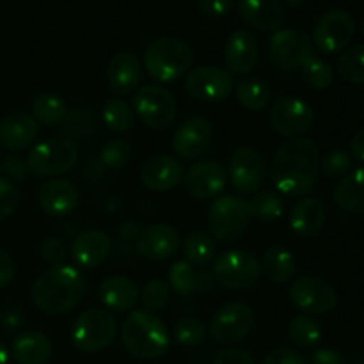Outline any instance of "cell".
I'll return each instance as SVG.
<instances>
[{"label":"cell","instance_id":"cell-1","mask_svg":"<svg viewBox=\"0 0 364 364\" xmlns=\"http://www.w3.org/2000/svg\"><path fill=\"white\" fill-rule=\"evenodd\" d=\"M318 146L304 137L290 139L276 149L270 162V178L277 191L290 198L308 194L320 173Z\"/></svg>","mask_w":364,"mask_h":364},{"label":"cell","instance_id":"cell-2","mask_svg":"<svg viewBox=\"0 0 364 364\" xmlns=\"http://www.w3.org/2000/svg\"><path fill=\"white\" fill-rule=\"evenodd\" d=\"M84 295L82 274L71 265L45 270L32 284L31 297L36 308L46 315H64L77 308Z\"/></svg>","mask_w":364,"mask_h":364},{"label":"cell","instance_id":"cell-3","mask_svg":"<svg viewBox=\"0 0 364 364\" xmlns=\"http://www.w3.org/2000/svg\"><path fill=\"white\" fill-rule=\"evenodd\" d=\"M121 343L124 350L139 359L162 358L169 348L167 327L155 313L130 311L121 323Z\"/></svg>","mask_w":364,"mask_h":364},{"label":"cell","instance_id":"cell-4","mask_svg":"<svg viewBox=\"0 0 364 364\" xmlns=\"http://www.w3.org/2000/svg\"><path fill=\"white\" fill-rule=\"evenodd\" d=\"M194 53L185 41L178 38H160L146 48L142 63L153 80L171 84L191 71Z\"/></svg>","mask_w":364,"mask_h":364},{"label":"cell","instance_id":"cell-5","mask_svg":"<svg viewBox=\"0 0 364 364\" xmlns=\"http://www.w3.org/2000/svg\"><path fill=\"white\" fill-rule=\"evenodd\" d=\"M116 334L117 323L110 311L91 308L75 320L71 327V343L82 354H96L110 347Z\"/></svg>","mask_w":364,"mask_h":364},{"label":"cell","instance_id":"cell-6","mask_svg":"<svg viewBox=\"0 0 364 364\" xmlns=\"http://www.w3.org/2000/svg\"><path fill=\"white\" fill-rule=\"evenodd\" d=\"M78 148L64 137L46 139L36 144L25 159L27 173L38 178H53L77 166Z\"/></svg>","mask_w":364,"mask_h":364},{"label":"cell","instance_id":"cell-7","mask_svg":"<svg viewBox=\"0 0 364 364\" xmlns=\"http://www.w3.org/2000/svg\"><path fill=\"white\" fill-rule=\"evenodd\" d=\"M251 223L249 203L238 196L226 194L215 198L210 206V235L223 244L238 240Z\"/></svg>","mask_w":364,"mask_h":364},{"label":"cell","instance_id":"cell-8","mask_svg":"<svg viewBox=\"0 0 364 364\" xmlns=\"http://www.w3.org/2000/svg\"><path fill=\"white\" fill-rule=\"evenodd\" d=\"M311 38L302 28H279L269 41V63L279 73H291L313 57Z\"/></svg>","mask_w":364,"mask_h":364},{"label":"cell","instance_id":"cell-9","mask_svg":"<svg viewBox=\"0 0 364 364\" xmlns=\"http://www.w3.org/2000/svg\"><path fill=\"white\" fill-rule=\"evenodd\" d=\"M213 279L228 290H245L258 283L262 267L252 252L235 249L226 251L213 263Z\"/></svg>","mask_w":364,"mask_h":364},{"label":"cell","instance_id":"cell-10","mask_svg":"<svg viewBox=\"0 0 364 364\" xmlns=\"http://www.w3.org/2000/svg\"><path fill=\"white\" fill-rule=\"evenodd\" d=\"M134 112L146 127L166 130L174 123L178 114L176 100L162 85H144L134 98Z\"/></svg>","mask_w":364,"mask_h":364},{"label":"cell","instance_id":"cell-11","mask_svg":"<svg viewBox=\"0 0 364 364\" xmlns=\"http://www.w3.org/2000/svg\"><path fill=\"white\" fill-rule=\"evenodd\" d=\"M235 77L219 66L192 68L185 77V91L203 103L224 102L235 91Z\"/></svg>","mask_w":364,"mask_h":364},{"label":"cell","instance_id":"cell-12","mask_svg":"<svg viewBox=\"0 0 364 364\" xmlns=\"http://www.w3.org/2000/svg\"><path fill=\"white\" fill-rule=\"evenodd\" d=\"M355 34V21L348 11L331 9L322 14L313 31V46L326 55L343 52Z\"/></svg>","mask_w":364,"mask_h":364},{"label":"cell","instance_id":"cell-13","mask_svg":"<svg viewBox=\"0 0 364 364\" xmlns=\"http://www.w3.org/2000/svg\"><path fill=\"white\" fill-rule=\"evenodd\" d=\"M290 301L304 315H326L338 306V294L327 281L315 276L299 277L291 283Z\"/></svg>","mask_w":364,"mask_h":364},{"label":"cell","instance_id":"cell-14","mask_svg":"<svg viewBox=\"0 0 364 364\" xmlns=\"http://www.w3.org/2000/svg\"><path fill=\"white\" fill-rule=\"evenodd\" d=\"M255 327V313L244 302L223 306L210 323V336L220 345H237L244 341Z\"/></svg>","mask_w":364,"mask_h":364},{"label":"cell","instance_id":"cell-15","mask_svg":"<svg viewBox=\"0 0 364 364\" xmlns=\"http://www.w3.org/2000/svg\"><path fill=\"white\" fill-rule=\"evenodd\" d=\"M269 123L276 134L288 139H297L311 128L313 109L304 100L283 96L270 107Z\"/></svg>","mask_w":364,"mask_h":364},{"label":"cell","instance_id":"cell-16","mask_svg":"<svg viewBox=\"0 0 364 364\" xmlns=\"http://www.w3.org/2000/svg\"><path fill=\"white\" fill-rule=\"evenodd\" d=\"M231 185L240 194H256L267 181V164L255 148H238L228 164Z\"/></svg>","mask_w":364,"mask_h":364},{"label":"cell","instance_id":"cell-17","mask_svg":"<svg viewBox=\"0 0 364 364\" xmlns=\"http://www.w3.org/2000/svg\"><path fill=\"white\" fill-rule=\"evenodd\" d=\"M213 142V124L206 117L194 116L178 127L173 137V149L178 159L196 160L205 155Z\"/></svg>","mask_w":364,"mask_h":364},{"label":"cell","instance_id":"cell-18","mask_svg":"<svg viewBox=\"0 0 364 364\" xmlns=\"http://www.w3.org/2000/svg\"><path fill=\"white\" fill-rule=\"evenodd\" d=\"M185 192L192 199L198 201H206V199H215L223 194L226 187V173L220 164L213 160H205L192 166L187 173L183 174Z\"/></svg>","mask_w":364,"mask_h":364},{"label":"cell","instance_id":"cell-19","mask_svg":"<svg viewBox=\"0 0 364 364\" xmlns=\"http://www.w3.org/2000/svg\"><path fill=\"white\" fill-rule=\"evenodd\" d=\"M139 255L151 262H166L181 247V237L169 224H153L144 228L137 240Z\"/></svg>","mask_w":364,"mask_h":364},{"label":"cell","instance_id":"cell-20","mask_svg":"<svg viewBox=\"0 0 364 364\" xmlns=\"http://www.w3.org/2000/svg\"><path fill=\"white\" fill-rule=\"evenodd\" d=\"M258 41L245 28L231 32L224 46V64L231 75H247L258 63Z\"/></svg>","mask_w":364,"mask_h":364},{"label":"cell","instance_id":"cell-21","mask_svg":"<svg viewBox=\"0 0 364 364\" xmlns=\"http://www.w3.org/2000/svg\"><path fill=\"white\" fill-rule=\"evenodd\" d=\"M80 201V192L71 181L53 178L43 183L38 192V203L43 212L50 217H66L73 212Z\"/></svg>","mask_w":364,"mask_h":364},{"label":"cell","instance_id":"cell-22","mask_svg":"<svg viewBox=\"0 0 364 364\" xmlns=\"http://www.w3.org/2000/svg\"><path fill=\"white\" fill-rule=\"evenodd\" d=\"M142 78V64L130 50L117 52L107 66V82L114 95L127 96L139 87Z\"/></svg>","mask_w":364,"mask_h":364},{"label":"cell","instance_id":"cell-23","mask_svg":"<svg viewBox=\"0 0 364 364\" xmlns=\"http://www.w3.org/2000/svg\"><path fill=\"white\" fill-rule=\"evenodd\" d=\"M110 249L112 242L105 231L87 230L78 235L71 244V258L80 269L92 270L109 258Z\"/></svg>","mask_w":364,"mask_h":364},{"label":"cell","instance_id":"cell-24","mask_svg":"<svg viewBox=\"0 0 364 364\" xmlns=\"http://www.w3.org/2000/svg\"><path fill=\"white\" fill-rule=\"evenodd\" d=\"M183 180V166L171 155H155L142 166L141 181L153 192H167Z\"/></svg>","mask_w":364,"mask_h":364},{"label":"cell","instance_id":"cell-25","mask_svg":"<svg viewBox=\"0 0 364 364\" xmlns=\"http://www.w3.org/2000/svg\"><path fill=\"white\" fill-rule=\"evenodd\" d=\"M238 16L262 32H277L283 27L284 11L279 0H238Z\"/></svg>","mask_w":364,"mask_h":364},{"label":"cell","instance_id":"cell-26","mask_svg":"<svg viewBox=\"0 0 364 364\" xmlns=\"http://www.w3.org/2000/svg\"><path fill=\"white\" fill-rule=\"evenodd\" d=\"M39 127L32 116L25 112H11L0 121V146L7 151H21L34 144Z\"/></svg>","mask_w":364,"mask_h":364},{"label":"cell","instance_id":"cell-27","mask_svg":"<svg viewBox=\"0 0 364 364\" xmlns=\"http://www.w3.org/2000/svg\"><path fill=\"white\" fill-rule=\"evenodd\" d=\"M98 297L107 308V311L128 313L137 304L139 288L128 277L112 276L100 283Z\"/></svg>","mask_w":364,"mask_h":364},{"label":"cell","instance_id":"cell-28","mask_svg":"<svg viewBox=\"0 0 364 364\" xmlns=\"http://www.w3.org/2000/svg\"><path fill=\"white\" fill-rule=\"evenodd\" d=\"M326 206L315 198H302L290 212V226L297 237L313 238L326 226Z\"/></svg>","mask_w":364,"mask_h":364},{"label":"cell","instance_id":"cell-29","mask_svg":"<svg viewBox=\"0 0 364 364\" xmlns=\"http://www.w3.org/2000/svg\"><path fill=\"white\" fill-rule=\"evenodd\" d=\"M11 354L20 364H45L52 355V341L41 331H23L13 340Z\"/></svg>","mask_w":364,"mask_h":364},{"label":"cell","instance_id":"cell-30","mask_svg":"<svg viewBox=\"0 0 364 364\" xmlns=\"http://www.w3.org/2000/svg\"><path fill=\"white\" fill-rule=\"evenodd\" d=\"M334 203L354 215H364V167L352 171L341 178L340 183L334 187Z\"/></svg>","mask_w":364,"mask_h":364},{"label":"cell","instance_id":"cell-31","mask_svg":"<svg viewBox=\"0 0 364 364\" xmlns=\"http://www.w3.org/2000/svg\"><path fill=\"white\" fill-rule=\"evenodd\" d=\"M262 272L265 274L267 279L274 284H287L291 283L297 272V263L291 256L290 251L283 247H270L267 249L263 255L262 262Z\"/></svg>","mask_w":364,"mask_h":364},{"label":"cell","instance_id":"cell-32","mask_svg":"<svg viewBox=\"0 0 364 364\" xmlns=\"http://www.w3.org/2000/svg\"><path fill=\"white\" fill-rule=\"evenodd\" d=\"M215 238L208 231L196 230L188 233L181 242V252L185 256V262H188L191 265H208L215 258Z\"/></svg>","mask_w":364,"mask_h":364},{"label":"cell","instance_id":"cell-33","mask_svg":"<svg viewBox=\"0 0 364 364\" xmlns=\"http://www.w3.org/2000/svg\"><path fill=\"white\" fill-rule=\"evenodd\" d=\"M238 103L252 112H262L270 103V87L259 77H244L235 85Z\"/></svg>","mask_w":364,"mask_h":364},{"label":"cell","instance_id":"cell-34","mask_svg":"<svg viewBox=\"0 0 364 364\" xmlns=\"http://www.w3.org/2000/svg\"><path fill=\"white\" fill-rule=\"evenodd\" d=\"M68 112L70 110H68L66 102L53 92H43L32 103V117L36 123L43 127H59L64 123Z\"/></svg>","mask_w":364,"mask_h":364},{"label":"cell","instance_id":"cell-35","mask_svg":"<svg viewBox=\"0 0 364 364\" xmlns=\"http://www.w3.org/2000/svg\"><path fill=\"white\" fill-rule=\"evenodd\" d=\"M249 212H251V217L262 220V223H276L277 219L283 217L284 201L277 192H258L249 201Z\"/></svg>","mask_w":364,"mask_h":364},{"label":"cell","instance_id":"cell-36","mask_svg":"<svg viewBox=\"0 0 364 364\" xmlns=\"http://www.w3.org/2000/svg\"><path fill=\"white\" fill-rule=\"evenodd\" d=\"M96 128H98V119H96L91 109H75L68 112L60 132L68 135L64 139L73 142V139H84V141L91 139L95 135Z\"/></svg>","mask_w":364,"mask_h":364},{"label":"cell","instance_id":"cell-37","mask_svg":"<svg viewBox=\"0 0 364 364\" xmlns=\"http://www.w3.org/2000/svg\"><path fill=\"white\" fill-rule=\"evenodd\" d=\"M103 123L112 132H128L135 123V112L127 100L123 98H109L102 110Z\"/></svg>","mask_w":364,"mask_h":364},{"label":"cell","instance_id":"cell-38","mask_svg":"<svg viewBox=\"0 0 364 364\" xmlns=\"http://www.w3.org/2000/svg\"><path fill=\"white\" fill-rule=\"evenodd\" d=\"M288 336L295 345L302 348H313L322 340V329L316 320L308 315H299L290 320L288 326Z\"/></svg>","mask_w":364,"mask_h":364},{"label":"cell","instance_id":"cell-39","mask_svg":"<svg viewBox=\"0 0 364 364\" xmlns=\"http://www.w3.org/2000/svg\"><path fill=\"white\" fill-rule=\"evenodd\" d=\"M169 287L180 297H191L192 294H199V272H196L194 265L185 259L173 263L169 270Z\"/></svg>","mask_w":364,"mask_h":364},{"label":"cell","instance_id":"cell-40","mask_svg":"<svg viewBox=\"0 0 364 364\" xmlns=\"http://www.w3.org/2000/svg\"><path fill=\"white\" fill-rule=\"evenodd\" d=\"M338 75L348 84H364V45L343 50L336 63Z\"/></svg>","mask_w":364,"mask_h":364},{"label":"cell","instance_id":"cell-41","mask_svg":"<svg viewBox=\"0 0 364 364\" xmlns=\"http://www.w3.org/2000/svg\"><path fill=\"white\" fill-rule=\"evenodd\" d=\"M302 70V78H304L306 84L309 85L315 91H326L333 85L334 82V70L327 60L320 59V57L313 55Z\"/></svg>","mask_w":364,"mask_h":364},{"label":"cell","instance_id":"cell-42","mask_svg":"<svg viewBox=\"0 0 364 364\" xmlns=\"http://www.w3.org/2000/svg\"><path fill=\"white\" fill-rule=\"evenodd\" d=\"M171 301V287L164 279H151L142 287L141 302L146 311L156 313L167 308Z\"/></svg>","mask_w":364,"mask_h":364},{"label":"cell","instance_id":"cell-43","mask_svg":"<svg viewBox=\"0 0 364 364\" xmlns=\"http://www.w3.org/2000/svg\"><path fill=\"white\" fill-rule=\"evenodd\" d=\"M174 340L183 347H196L201 345L206 338V326L196 316H183L174 323Z\"/></svg>","mask_w":364,"mask_h":364},{"label":"cell","instance_id":"cell-44","mask_svg":"<svg viewBox=\"0 0 364 364\" xmlns=\"http://www.w3.org/2000/svg\"><path fill=\"white\" fill-rule=\"evenodd\" d=\"M132 159V148L123 139H110L100 151V160L109 169H121Z\"/></svg>","mask_w":364,"mask_h":364},{"label":"cell","instance_id":"cell-45","mask_svg":"<svg viewBox=\"0 0 364 364\" xmlns=\"http://www.w3.org/2000/svg\"><path fill=\"white\" fill-rule=\"evenodd\" d=\"M352 169V156L347 151L341 149H334L329 151L320 162V171L326 174L331 180H338V178H345Z\"/></svg>","mask_w":364,"mask_h":364},{"label":"cell","instance_id":"cell-46","mask_svg":"<svg viewBox=\"0 0 364 364\" xmlns=\"http://www.w3.org/2000/svg\"><path fill=\"white\" fill-rule=\"evenodd\" d=\"M18 205H20V194H18L16 187L0 178V220L13 215Z\"/></svg>","mask_w":364,"mask_h":364},{"label":"cell","instance_id":"cell-47","mask_svg":"<svg viewBox=\"0 0 364 364\" xmlns=\"http://www.w3.org/2000/svg\"><path fill=\"white\" fill-rule=\"evenodd\" d=\"M41 258L48 263L50 267H59L64 265V259H66V245H64L63 240L59 238H46L41 244Z\"/></svg>","mask_w":364,"mask_h":364},{"label":"cell","instance_id":"cell-48","mask_svg":"<svg viewBox=\"0 0 364 364\" xmlns=\"http://www.w3.org/2000/svg\"><path fill=\"white\" fill-rule=\"evenodd\" d=\"M259 364H306L301 352L291 347H277L265 355Z\"/></svg>","mask_w":364,"mask_h":364},{"label":"cell","instance_id":"cell-49","mask_svg":"<svg viewBox=\"0 0 364 364\" xmlns=\"http://www.w3.org/2000/svg\"><path fill=\"white\" fill-rule=\"evenodd\" d=\"M199 11L208 18H223L233 9L235 0H198Z\"/></svg>","mask_w":364,"mask_h":364},{"label":"cell","instance_id":"cell-50","mask_svg":"<svg viewBox=\"0 0 364 364\" xmlns=\"http://www.w3.org/2000/svg\"><path fill=\"white\" fill-rule=\"evenodd\" d=\"M213 364H255V359L249 352L242 350V348L230 347L217 352Z\"/></svg>","mask_w":364,"mask_h":364},{"label":"cell","instance_id":"cell-51","mask_svg":"<svg viewBox=\"0 0 364 364\" xmlns=\"http://www.w3.org/2000/svg\"><path fill=\"white\" fill-rule=\"evenodd\" d=\"M0 171L13 180H23L27 174V166L16 155H6L4 159H0Z\"/></svg>","mask_w":364,"mask_h":364},{"label":"cell","instance_id":"cell-52","mask_svg":"<svg viewBox=\"0 0 364 364\" xmlns=\"http://www.w3.org/2000/svg\"><path fill=\"white\" fill-rule=\"evenodd\" d=\"M14 277V262L4 249H0V290L9 287Z\"/></svg>","mask_w":364,"mask_h":364},{"label":"cell","instance_id":"cell-53","mask_svg":"<svg viewBox=\"0 0 364 364\" xmlns=\"http://www.w3.org/2000/svg\"><path fill=\"white\" fill-rule=\"evenodd\" d=\"M0 323L6 329H16L21 323V313L20 309L14 308V306H4L0 309Z\"/></svg>","mask_w":364,"mask_h":364},{"label":"cell","instance_id":"cell-54","mask_svg":"<svg viewBox=\"0 0 364 364\" xmlns=\"http://www.w3.org/2000/svg\"><path fill=\"white\" fill-rule=\"evenodd\" d=\"M309 364H348V363L345 361L338 352L331 350V348H320V350H316L315 354H313Z\"/></svg>","mask_w":364,"mask_h":364},{"label":"cell","instance_id":"cell-55","mask_svg":"<svg viewBox=\"0 0 364 364\" xmlns=\"http://www.w3.org/2000/svg\"><path fill=\"white\" fill-rule=\"evenodd\" d=\"M141 224L137 223V220H124V223H121L119 226V237L121 240L124 242H134L137 240L139 235H141Z\"/></svg>","mask_w":364,"mask_h":364},{"label":"cell","instance_id":"cell-56","mask_svg":"<svg viewBox=\"0 0 364 364\" xmlns=\"http://www.w3.org/2000/svg\"><path fill=\"white\" fill-rule=\"evenodd\" d=\"M350 153L354 155L355 160H359V162H364V128H363V130H359L358 134L352 137Z\"/></svg>","mask_w":364,"mask_h":364},{"label":"cell","instance_id":"cell-57","mask_svg":"<svg viewBox=\"0 0 364 364\" xmlns=\"http://www.w3.org/2000/svg\"><path fill=\"white\" fill-rule=\"evenodd\" d=\"M0 364H9V352L4 347V343H0Z\"/></svg>","mask_w":364,"mask_h":364},{"label":"cell","instance_id":"cell-58","mask_svg":"<svg viewBox=\"0 0 364 364\" xmlns=\"http://www.w3.org/2000/svg\"><path fill=\"white\" fill-rule=\"evenodd\" d=\"M290 7H301L302 4H306V0H284Z\"/></svg>","mask_w":364,"mask_h":364},{"label":"cell","instance_id":"cell-59","mask_svg":"<svg viewBox=\"0 0 364 364\" xmlns=\"http://www.w3.org/2000/svg\"><path fill=\"white\" fill-rule=\"evenodd\" d=\"M355 364H364V358H361V359H359V361H358V363H355Z\"/></svg>","mask_w":364,"mask_h":364},{"label":"cell","instance_id":"cell-60","mask_svg":"<svg viewBox=\"0 0 364 364\" xmlns=\"http://www.w3.org/2000/svg\"><path fill=\"white\" fill-rule=\"evenodd\" d=\"M363 36H364V20H363Z\"/></svg>","mask_w":364,"mask_h":364}]
</instances>
